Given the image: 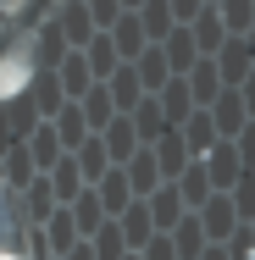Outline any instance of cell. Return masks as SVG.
Segmentation results:
<instances>
[]
</instances>
